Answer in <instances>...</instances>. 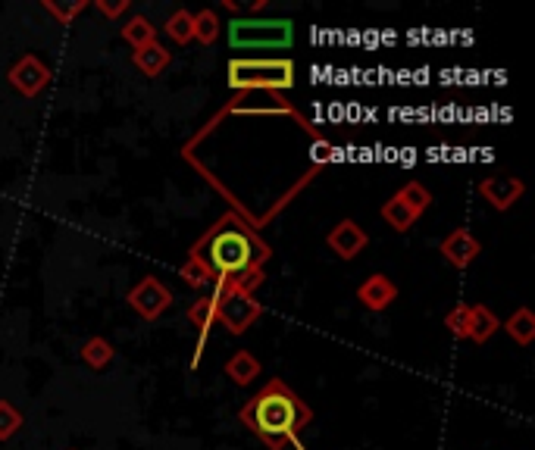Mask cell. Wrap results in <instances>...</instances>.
<instances>
[{
	"instance_id": "6",
	"label": "cell",
	"mask_w": 535,
	"mask_h": 450,
	"mask_svg": "<svg viewBox=\"0 0 535 450\" xmlns=\"http://www.w3.org/2000/svg\"><path fill=\"white\" fill-rule=\"evenodd\" d=\"M129 300V307L141 316V319H148V322H157L169 307L176 304V297L173 291H169L157 275H144V279L126 294Z\"/></svg>"
},
{
	"instance_id": "22",
	"label": "cell",
	"mask_w": 535,
	"mask_h": 450,
	"mask_svg": "<svg viewBox=\"0 0 535 450\" xmlns=\"http://www.w3.org/2000/svg\"><path fill=\"white\" fill-rule=\"evenodd\" d=\"M41 7L51 13L60 25H69V22H76L79 13L88 10V0H41Z\"/></svg>"
},
{
	"instance_id": "26",
	"label": "cell",
	"mask_w": 535,
	"mask_h": 450,
	"mask_svg": "<svg viewBox=\"0 0 535 450\" xmlns=\"http://www.w3.org/2000/svg\"><path fill=\"white\" fill-rule=\"evenodd\" d=\"M467 319H470V304H457L454 310H448V316H445L448 332L454 338H467Z\"/></svg>"
},
{
	"instance_id": "16",
	"label": "cell",
	"mask_w": 535,
	"mask_h": 450,
	"mask_svg": "<svg viewBox=\"0 0 535 450\" xmlns=\"http://www.w3.org/2000/svg\"><path fill=\"white\" fill-rule=\"evenodd\" d=\"M379 216L385 219V225H392V229H395L398 235L410 232L413 225H417V219H420V213H413V210L404 204V200H401L398 194L385 200L382 210H379Z\"/></svg>"
},
{
	"instance_id": "14",
	"label": "cell",
	"mask_w": 535,
	"mask_h": 450,
	"mask_svg": "<svg viewBox=\"0 0 535 450\" xmlns=\"http://www.w3.org/2000/svg\"><path fill=\"white\" fill-rule=\"evenodd\" d=\"M223 372L229 375V382H235L238 388H245L263 372V366H260V360L251 354V350H235V354L226 360Z\"/></svg>"
},
{
	"instance_id": "15",
	"label": "cell",
	"mask_w": 535,
	"mask_h": 450,
	"mask_svg": "<svg viewBox=\"0 0 535 450\" xmlns=\"http://www.w3.org/2000/svg\"><path fill=\"white\" fill-rule=\"evenodd\" d=\"M501 329V319L485 307V304H470V319H467V338L476 344L492 341V335Z\"/></svg>"
},
{
	"instance_id": "4",
	"label": "cell",
	"mask_w": 535,
	"mask_h": 450,
	"mask_svg": "<svg viewBox=\"0 0 535 450\" xmlns=\"http://www.w3.org/2000/svg\"><path fill=\"white\" fill-rule=\"evenodd\" d=\"M232 50H288L295 44V22L291 19H232L229 25Z\"/></svg>"
},
{
	"instance_id": "11",
	"label": "cell",
	"mask_w": 535,
	"mask_h": 450,
	"mask_svg": "<svg viewBox=\"0 0 535 450\" xmlns=\"http://www.w3.org/2000/svg\"><path fill=\"white\" fill-rule=\"evenodd\" d=\"M523 191H526V185L520 179H514V175H489V179L479 182V194L501 213L514 207L523 197Z\"/></svg>"
},
{
	"instance_id": "27",
	"label": "cell",
	"mask_w": 535,
	"mask_h": 450,
	"mask_svg": "<svg viewBox=\"0 0 535 450\" xmlns=\"http://www.w3.org/2000/svg\"><path fill=\"white\" fill-rule=\"evenodd\" d=\"M94 7L101 10L107 19H119L129 13V0H94Z\"/></svg>"
},
{
	"instance_id": "2",
	"label": "cell",
	"mask_w": 535,
	"mask_h": 450,
	"mask_svg": "<svg viewBox=\"0 0 535 450\" xmlns=\"http://www.w3.org/2000/svg\"><path fill=\"white\" fill-rule=\"evenodd\" d=\"M238 419L270 450H285L310 429L313 410L282 379H270L241 407Z\"/></svg>"
},
{
	"instance_id": "20",
	"label": "cell",
	"mask_w": 535,
	"mask_h": 450,
	"mask_svg": "<svg viewBox=\"0 0 535 450\" xmlns=\"http://www.w3.org/2000/svg\"><path fill=\"white\" fill-rule=\"evenodd\" d=\"M220 32H223V22H220V16H216L210 7L194 13V41H201V44L210 47L216 38H220Z\"/></svg>"
},
{
	"instance_id": "17",
	"label": "cell",
	"mask_w": 535,
	"mask_h": 450,
	"mask_svg": "<svg viewBox=\"0 0 535 450\" xmlns=\"http://www.w3.org/2000/svg\"><path fill=\"white\" fill-rule=\"evenodd\" d=\"M119 35H123L126 44H132L135 50H141V47H148V44L157 41V25H154L148 16H138V13H135V16H129V19L123 22Z\"/></svg>"
},
{
	"instance_id": "1",
	"label": "cell",
	"mask_w": 535,
	"mask_h": 450,
	"mask_svg": "<svg viewBox=\"0 0 535 450\" xmlns=\"http://www.w3.org/2000/svg\"><path fill=\"white\" fill-rule=\"evenodd\" d=\"M188 257L198 260L216 282H235L254 294L266 279L263 263L273 250L238 213H226L194 241Z\"/></svg>"
},
{
	"instance_id": "19",
	"label": "cell",
	"mask_w": 535,
	"mask_h": 450,
	"mask_svg": "<svg viewBox=\"0 0 535 450\" xmlns=\"http://www.w3.org/2000/svg\"><path fill=\"white\" fill-rule=\"evenodd\" d=\"M79 357H82V363L91 366V369H107V366L113 363V357H116V347H113L107 338L94 335V338H88V341L79 347Z\"/></svg>"
},
{
	"instance_id": "23",
	"label": "cell",
	"mask_w": 535,
	"mask_h": 450,
	"mask_svg": "<svg viewBox=\"0 0 535 450\" xmlns=\"http://www.w3.org/2000/svg\"><path fill=\"white\" fill-rule=\"evenodd\" d=\"M182 279L194 288V291H207V294H213V288H216V279L213 275L198 263V260H185V266H182Z\"/></svg>"
},
{
	"instance_id": "8",
	"label": "cell",
	"mask_w": 535,
	"mask_h": 450,
	"mask_svg": "<svg viewBox=\"0 0 535 450\" xmlns=\"http://www.w3.org/2000/svg\"><path fill=\"white\" fill-rule=\"evenodd\" d=\"M367 244H370V235L363 232L354 219H342V222H338L335 229H329V235H326V247L332 250L335 257H342V260L360 257L363 250H367Z\"/></svg>"
},
{
	"instance_id": "3",
	"label": "cell",
	"mask_w": 535,
	"mask_h": 450,
	"mask_svg": "<svg viewBox=\"0 0 535 450\" xmlns=\"http://www.w3.org/2000/svg\"><path fill=\"white\" fill-rule=\"evenodd\" d=\"M232 91H291L295 88V60L288 57H232L226 66Z\"/></svg>"
},
{
	"instance_id": "30",
	"label": "cell",
	"mask_w": 535,
	"mask_h": 450,
	"mask_svg": "<svg viewBox=\"0 0 535 450\" xmlns=\"http://www.w3.org/2000/svg\"><path fill=\"white\" fill-rule=\"evenodd\" d=\"M266 4H270V0H254V4H251V13H263Z\"/></svg>"
},
{
	"instance_id": "21",
	"label": "cell",
	"mask_w": 535,
	"mask_h": 450,
	"mask_svg": "<svg viewBox=\"0 0 535 450\" xmlns=\"http://www.w3.org/2000/svg\"><path fill=\"white\" fill-rule=\"evenodd\" d=\"M166 35L173 38L176 44H191L194 41V13H188V10H176L173 16L166 19Z\"/></svg>"
},
{
	"instance_id": "5",
	"label": "cell",
	"mask_w": 535,
	"mask_h": 450,
	"mask_svg": "<svg viewBox=\"0 0 535 450\" xmlns=\"http://www.w3.org/2000/svg\"><path fill=\"white\" fill-rule=\"evenodd\" d=\"M213 297H216V322L226 325L229 335H245L263 316L260 300L235 282H216Z\"/></svg>"
},
{
	"instance_id": "18",
	"label": "cell",
	"mask_w": 535,
	"mask_h": 450,
	"mask_svg": "<svg viewBox=\"0 0 535 450\" xmlns=\"http://www.w3.org/2000/svg\"><path fill=\"white\" fill-rule=\"evenodd\" d=\"M501 329L514 338L520 347H529L535 341V316H532L529 307H520V310H514L507 316V322H501Z\"/></svg>"
},
{
	"instance_id": "13",
	"label": "cell",
	"mask_w": 535,
	"mask_h": 450,
	"mask_svg": "<svg viewBox=\"0 0 535 450\" xmlns=\"http://www.w3.org/2000/svg\"><path fill=\"white\" fill-rule=\"evenodd\" d=\"M132 63L141 75H148V79H157V75H163L169 69V63H173V50H166L160 41L141 47V50H132Z\"/></svg>"
},
{
	"instance_id": "7",
	"label": "cell",
	"mask_w": 535,
	"mask_h": 450,
	"mask_svg": "<svg viewBox=\"0 0 535 450\" xmlns=\"http://www.w3.org/2000/svg\"><path fill=\"white\" fill-rule=\"evenodd\" d=\"M51 66H47L41 57H35V54H22L10 69H7V85L10 88H16L22 97H38V94H44L47 91V85H51Z\"/></svg>"
},
{
	"instance_id": "28",
	"label": "cell",
	"mask_w": 535,
	"mask_h": 450,
	"mask_svg": "<svg viewBox=\"0 0 535 450\" xmlns=\"http://www.w3.org/2000/svg\"><path fill=\"white\" fill-rule=\"evenodd\" d=\"M313 150H316V166H323V163L335 154V147H332L329 141H316Z\"/></svg>"
},
{
	"instance_id": "25",
	"label": "cell",
	"mask_w": 535,
	"mask_h": 450,
	"mask_svg": "<svg viewBox=\"0 0 535 450\" xmlns=\"http://www.w3.org/2000/svg\"><path fill=\"white\" fill-rule=\"evenodd\" d=\"M22 413L10 404V400H0V441H10L22 429Z\"/></svg>"
},
{
	"instance_id": "29",
	"label": "cell",
	"mask_w": 535,
	"mask_h": 450,
	"mask_svg": "<svg viewBox=\"0 0 535 450\" xmlns=\"http://www.w3.org/2000/svg\"><path fill=\"white\" fill-rule=\"evenodd\" d=\"M223 7H226L229 13H235V16L241 13V4H235V0H223Z\"/></svg>"
},
{
	"instance_id": "12",
	"label": "cell",
	"mask_w": 535,
	"mask_h": 450,
	"mask_svg": "<svg viewBox=\"0 0 535 450\" xmlns=\"http://www.w3.org/2000/svg\"><path fill=\"white\" fill-rule=\"evenodd\" d=\"M188 319H191L194 329H198V350H194V360H191V366H198L201 354H204V344H207V335H210L213 322H216V297L204 294V297L194 300V304L188 307Z\"/></svg>"
},
{
	"instance_id": "24",
	"label": "cell",
	"mask_w": 535,
	"mask_h": 450,
	"mask_svg": "<svg viewBox=\"0 0 535 450\" xmlns=\"http://www.w3.org/2000/svg\"><path fill=\"white\" fill-rule=\"evenodd\" d=\"M398 197L404 200V204L413 210V213H426L429 210V204H432V194H429V188L423 185V182H407L401 191H398Z\"/></svg>"
},
{
	"instance_id": "10",
	"label": "cell",
	"mask_w": 535,
	"mask_h": 450,
	"mask_svg": "<svg viewBox=\"0 0 535 450\" xmlns=\"http://www.w3.org/2000/svg\"><path fill=\"white\" fill-rule=\"evenodd\" d=\"M357 300L367 310H373V313H382V310H388L398 300V285L388 279V275H382V272H373V275H367V279L360 282V288H357Z\"/></svg>"
},
{
	"instance_id": "9",
	"label": "cell",
	"mask_w": 535,
	"mask_h": 450,
	"mask_svg": "<svg viewBox=\"0 0 535 450\" xmlns=\"http://www.w3.org/2000/svg\"><path fill=\"white\" fill-rule=\"evenodd\" d=\"M439 250H442V257L454 266V269H470L476 260H479V254H482V244L476 241V235L470 232V229H454L442 244H439Z\"/></svg>"
}]
</instances>
